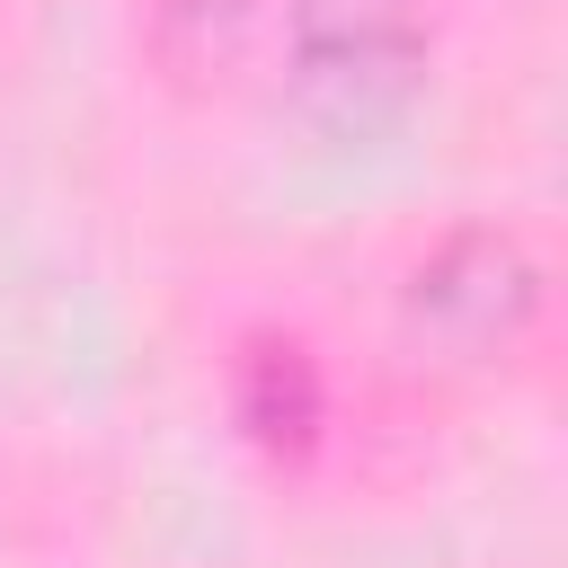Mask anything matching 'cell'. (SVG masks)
<instances>
[{
	"label": "cell",
	"instance_id": "obj_4",
	"mask_svg": "<svg viewBox=\"0 0 568 568\" xmlns=\"http://www.w3.org/2000/svg\"><path fill=\"white\" fill-rule=\"evenodd\" d=\"M248 9L257 0H151V36H160L169 62H222L240 44Z\"/></svg>",
	"mask_w": 568,
	"mask_h": 568
},
{
	"label": "cell",
	"instance_id": "obj_3",
	"mask_svg": "<svg viewBox=\"0 0 568 568\" xmlns=\"http://www.w3.org/2000/svg\"><path fill=\"white\" fill-rule=\"evenodd\" d=\"M240 426L266 453H302L311 444V426H320V364L293 337H257L240 355Z\"/></svg>",
	"mask_w": 568,
	"mask_h": 568
},
{
	"label": "cell",
	"instance_id": "obj_1",
	"mask_svg": "<svg viewBox=\"0 0 568 568\" xmlns=\"http://www.w3.org/2000/svg\"><path fill=\"white\" fill-rule=\"evenodd\" d=\"M426 62V0H293V80L320 115L364 124L408 98Z\"/></svg>",
	"mask_w": 568,
	"mask_h": 568
},
{
	"label": "cell",
	"instance_id": "obj_2",
	"mask_svg": "<svg viewBox=\"0 0 568 568\" xmlns=\"http://www.w3.org/2000/svg\"><path fill=\"white\" fill-rule=\"evenodd\" d=\"M541 311V266L524 257L515 231H453L408 266V328H426L453 355H497L524 337V320Z\"/></svg>",
	"mask_w": 568,
	"mask_h": 568
}]
</instances>
